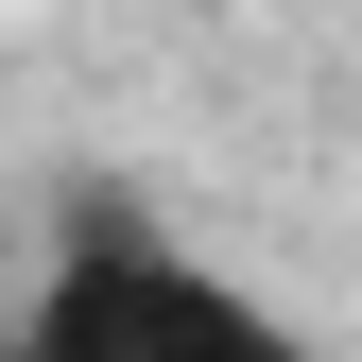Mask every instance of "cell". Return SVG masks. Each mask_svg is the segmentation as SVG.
<instances>
[{
    "label": "cell",
    "mask_w": 362,
    "mask_h": 362,
    "mask_svg": "<svg viewBox=\"0 0 362 362\" xmlns=\"http://www.w3.org/2000/svg\"><path fill=\"white\" fill-rule=\"evenodd\" d=\"M0 362H18V310H0Z\"/></svg>",
    "instance_id": "7a4b0ae2"
},
{
    "label": "cell",
    "mask_w": 362,
    "mask_h": 362,
    "mask_svg": "<svg viewBox=\"0 0 362 362\" xmlns=\"http://www.w3.org/2000/svg\"><path fill=\"white\" fill-rule=\"evenodd\" d=\"M0 310H18V362H328L259 276L173 242L139 190H86L35 259V293H0Z\"/></svg>",
    "instance_id": "6da1fadb"
}]
</instances>
